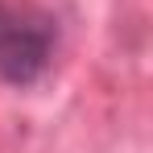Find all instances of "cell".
I'll return each mask as SVG.
<instances>
[{"mask_svg": "<svg viewBox=\"0 0 153 153\" xmlns=\"http://www.w3.org/2000/svg\"><path fill=\"white\" fill-rule=\"evenodd\" d=\"M54 58V25L42 13H13L0 37V79L13 87H29L46 75Z\"/></svg>", "mask_w": 153, "mask_h": 153, "instance_id": "1", "label": "cell"}, {"mask_svg": "<svg viewBox=\"0 0 153 153\" xmlns=\"http://www.w3.org/2000/svg\"><path fill=\"white\" fill-rule=\"evenodd\" d=\"M13 13H17V8L0 0V37H4V29H8V21H13Z\"/></svg>", "mask_w": 153, "mask_h": 153, "instance_id": "2", "label": "cell"}]
</instances>
